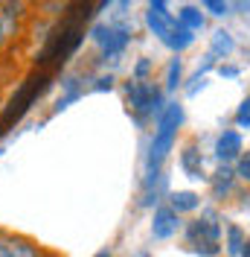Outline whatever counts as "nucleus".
Masks as SVG:
<instances>
[{
  "mask_svg": "<svg viewBox=\"0 0 250 257\" xmlns=\"http://www.w3.org/2000/svg\"><path fill=\"white\" fill-rule=\"evenodd\" d=\"M125 94L131 99V111L142 123L146 117H160L163 114V88L154 82H128Z\"/></svg>",
  "mask_w": 250,
  "mask_h": 257,
  "instance_id": "nucleus-3",
  "label": "nucleus"
},
{
  "mask_svg": "<svg viewBox=\"0 0 250 257\" xmlns=\"http://www.w3.org/2000/svg\"><path fill=\"white\" fill-rule=\"evenodd\" d=\"M218 237H221V228L212 216L210 219H192L186 225V242L192 245V251H198L201 257L218 254L221 251Z\"/></svg>",
  "mask_w": 250,
  "mask_h": 257,
  "instance_id": "nucleus-4",
  "label": "nucleus"
},
{
  "mask_svg": "<svg viewBox=\"0 0 250 257\" xmlns=\"http://www.w3.org/2000/svg\"><path fill=\"white\" fill-rule=\"evenodd\" d=\"M242 257H250V240H248V245H244V251H242Z\"/></svg>",
  "mask_w": 250,
  "mask_h": 257,
  "instance_id": "nucleus-25",
  "label": "nucleus"
},
{
  "mask_svg": "<svg viewBox=\"0 0 250 257\" xmlns=\"http://www.w3.org/2000/svg\"><path fill=\"white\" fill-rule=\"evenodd\" d=\"M6 35H9V32H6V24H3V18H0V47H3V41H6Z\"/></svg>",
  "mask_w": 250,
  "mask_h": 257,
  "instance_id": "nucleus-24",
  "label": "nucleus"
},
{
  "mask_svg": "<svg viewBox=\"0 0 250 257\" xmlns=\"http://www.w3.org/2000/svg\"><path fill=\"white\" fill-rule=\"evenodd\" d=\"M184 123V108L178 102H169L163 114L157 117V132L154 141L148 146V158H146V181H142V190H152L157 181H160V164L166 161V155L172 152L174 138H178V126Z\"/></svg>",
  "mask_w": 250,
  "mask_h": 257,
  "instance_id": "nucleus-1",
  "label": "nucleus"
},
{
  "mask_svg": "<svg viewBox=\"0 0 250 257\" xmlns=\"http://www.w3.org/2000/svg\"><path fill=\"white\" fill-rule=\"evenodd\" d=\"M233 178H236V170H230L227 164H221L218 170H216V176H212V196L224 199L230 193V187H233Z\"/></svg>",
  "mask_w": 250,
  "mask_h": 257,
  "instance_id": "nucleus-12",
  "label": "nucleus"
},
{
  "mask_svg": "<svg viewBox=\"0 0 250 257\" xmlns=\"http://www.w3.org/2000/svg\"><path fill=\"white\" fill-rule=\"evenodd\" d=\"M233 35L227 30H218L216 35H212V44H210V53L216 56V59H227L230 53H233Z\"/></svg>",
  "mask_w": 250,
  "mask_h": 257,
  "instance_id": "nucleus-14",
  "label": "nucleus"
},
{
  "mask_svg": "<svg viewBox=\"0 0 250 257\" xmlns=\"http://www.w3.org/2000/svg\"><path fill=\"white\" fill-rule=\"evenodd\" d=\"M236 176L242 181H250V152H244L242 158L236 161Z\"/></svg>",
  "mask_w": 250,
  "mask_h": 257,
  "instance_id": "nucleus-20",
  "label": "nucleus"
},
{
  "mask_svg": "<svg viewBox=\"0 0 250 257\" xmlns=\"http://www.w3.org/2000/svg\"><path fill=\"white\" fill-rule=\"evenodd\" d=\"M50 85V76H32V79H26L20 88H18V94L9 99V105L3 108V114H0V135H6L9 128H12V123H18L24 114L30 111V105L38 99V96L47 91Z\"/></svg>",
  "mask_w": 250,
  "mask_h": 257,
  "instance_id": "nucleus-2",
  "label": "nucleus"
},
{
  "mask_svg": "<svg viewBox=\"0 0 250 257\" xmlns=\"http://www.w3.org/2000/svg\"><path fill=\"white\" fill-rule=\"evenodd\" d=\"M244 155L242 152V135L238 132H221L218 141H216V158L221 164H233Z\"/></svg>",
  "mask_w": 250,
  "mask_h": 257,
  "instance_id": "nucleus-9",
  "label": "nucleus"
},
{
  "mask_svg": "<svg viewBox=\"0 0 250 257\" xmlns=\"http://www.w3.org/2000/svg\"><path fill=\"white\" fill-rule=\"evenodd\" d=\"M96 257H110V251H108V248H105V251H99V254H96Z\"/></svg>",
  "mask_w": 250,
  "mask_h": 257,
  "instance_id": "nucleus-26",
  "label": "nucleus"
},
{
  "mask_svg": "<svg viewBox=\"0 0 250 257\" xmlns=\"http://www.w3.org/2000/svg\"><path fill=\"white\" fill-rule=\"evenodd\" d=\"M201 205V196L192 190H178L169 196V208L178 210V213H189V210H195Z\"/></svg>",
  "mask_w": 250,
  "mask_h": 257,
  "instance_id": "nucleus-11",
  "label": "nucleus"
},
{
  "mask_svg": "<svg viewBox=\"0 0 250 257\" xmlns=\"http://www.w3.org/2000/svg\"><path fill=\"white\" fill-rule=\"evenodd\" d=\"M180 231V213L172 210L169 205L166 208H157L154 210V219H152V234L157 240H169Z\"/></svg>",
  "mask_w": 250,
  "mask_h": 257,
  "instance_id": "nucleus-8",
  "label": "nucleus"
},
{
  "mask_svg": "<svg viewBox=\"0 0 250 257\" xmlns=\"http://www.w3.org/2000/svg\"><path fill=\"white\" fill-rule=\"evenodd\" d=\"M140 257H148V254H140Z\"/></svg>",
  "mask_w": 250,
  "mask_h": 257,
  "instance_id": "nucleus-27",
  "label": "nucleus"
},
{
  "mask_svg": "<svg viewBox=\"0 0 250 257\" xmlns=\"http://www.w3.org/2000/svg\"><path fill=\"white\" fill-rule=\"evenodd\" d=\"M90 38H94L96 44H102V56L110 59V56H120V53L128 47V41H131V30L122 27V24H116V27L96 24L94 30H90Z\"/></svg>",
  "mask_w": 250,
  "mask_h": 257,
  "instance_id": "nucleus-5",
  "label": "nucleus"
},
{
  "mask_svg": "<svg viewBox=\"0 0 250 257\" xmlns=\"http://www.w3.org/2000/svg\"><path fill=\"white\" fill-rule=\"evenodd\" d=\"M114 88V76H99L94 82V91H110Z\"/></svg>",
  "mask_w": 250,
  "mask_h": 257,
  "instance_id": "nucleus-22",
  "label": "nucleus"
},
{
  "mask_svg": "<svg viewBox=\"0 0 250 257\" xmlns=\"http://www.w3.org/2000/svg\"><path fill=\"white\" fill-rule=\"evenodd\" d=\"M0 257H47V251L30 237L0 231Z\"/></svg>",
  "mask_w": 250,
  "mask_h": 257,
  "instance_id": "nucleus-6",
  "label": "nucleus"
},
{
  "mask_svg": "<svg viewBox=\"0 0 250 257\" xmlns=\"http://www.w3.org/2000/svg\"><path fill=\"white\" fill-rule=\"evenodd\" d=\"M180 170L189 178H204V158H201V152H198L195 144L184 146V152H180Z\"/></svg>",
  "mask_w": 250,
  "mask_h": 257,
  "instance_id": "nucleus-10",
  "label": "nucleus"
},
{
  "mask_svg": "<svg viewBox=\"0 0 250 257\" xmlns=\"http://www.w3.org/2000/svg\"><path fill=\"white\" fill-rule=\"evenodd\" d=\"M204 9L221 18V15H227V12H230V3H221V0H204Z\"/></svg>",
  "mask_w": 250,
  "mask_h": 257,
  "instance_id": "nucleus-21",
  "label": "nucleus"
},
{
  "mask_svg": "<svg viewBox=\"0 0 250 257\" xmlns=\"http://www.w3.org/2000/svg\"><path fill=\"white\" fill-rule=\"evenodd\" d=\"M148 73H152V59H140L134 64V82H148Z\"/></svg>",
  "mask_w": 250,
  "mask_h": 257,
  "instance_id": "nucleus-19",
  "label": "nucleus"
},
{
  "mask_svg": "<svg viewBox=\"0 0 250 257\" xmlns=\"http://www.w3.org/2000/svg\"><path fill=\"white\" fill-rule=\"evenodd\" d=\"M180 76H184L180 59H172V62H169V70H166V91H178V85H180Z\"/></svg>",
  "mask_w": 250,
  "mask_h": 257,
  "instance_id": "nucleus-17",
  "label": "nucleus"
},
{
  "mask_svg": "<svg viewBox=\"0 0 250 257\" xmlns=\"http://www.w3.org/2000/svg\"><path fill=\"white\" fill-rule=\"evenodd\" d=\"M192 41H195V35H192V30H186V27H184L180 21H174L172 32H169V38H166L163 44H166V47H172V50H178V53H180V50H186L189 44H192Z\"/></svg>",
  "mask_w": 250,
  "mask_h": 257,
  "instance_id": "nucleus-13",
  "label": "nucleus"
},
{
  "mask_svg": "<svg viewBox=\"0 0 250 257\" xmlns=\"http://www.w3.org/2000/svg\"><path fill=\"white\" fill-rule=\"evenodd\" d=\"M244 245H248L244 231H242L238 225H227V254H230V257H242Z\"/></svg>",
  "mask_w": 250,
  "mask_h": 257,
  "instance_id": "nucleus-15",
  "label": "nucleus"
},
{
  "mask_svg": "<svg viewBox=\"0 0 250 257\" xmlns=\"http://www.w3.org/2000/svg\"><path fill=\"white\" fill-rule=\"evenodd\" d=\"M218 73L221 76H227V79H236V76H238V67H236V64H221Z\"/></svg>",
  "mask_w": 250,
  "mask_h": 257,
  "instance_id": "nucleus-23",
  "label": "nucleus"
},
{
  "mask_svg": "<svg viewBox=\"0 0 250 257\" xmlns=\"http://www.w3.org/2000/svg\"><path fill=\"white\" fill-rule=\"evenodd\" d=\"M236 126L238 128H250V96L238 105V111H236Z\"/></svg>",
  "mask_w": 250,
  "mask_h": 257,
  "instance_id": "nucleus-18",
  "label": "nucleus"
},
{
  "mask_svg": "<svg viewBox=\"0 0 250 257\" xmlns=\"http://www.w3.org/2000/svg\"><path fill=\"white\" fill-rule=\"evenodd\" d=\"M178 21H180L186 30H192V32H198L204 27V15H201L198 6H184V9L178 12Z\"/></svg>",
  "mask_w": 250,
  "mask_h": 257,
  "instance_id": "nucleus-16",
  "label": "nucleus"
},
{
  "mask_svg": "<svg viewBox=\"0 0 250 257\" xmlns=\"http://www.w3.org/2000/svg\"><path fill=\"white\" fill-rule=\"evenodd\" d=\"M169 6L163 3V0H154V3H148V12H146V21H148V30L160 35V41H166L169 38V32L174 27V18L166 12Z\"/></svg>",
  "mask_w": 250,
  "mask_h": 257,
  "instance_id": "nucleus-7",
  "label": "nucleus"
}]
</instances>
